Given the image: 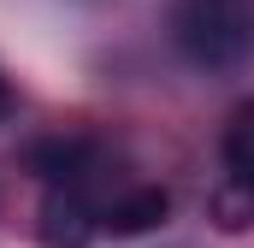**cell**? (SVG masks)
Wrapping results in <instances>:
<instances>
[{
    "mask_svg": "<svg viewBox=\"0 0 254 248\" xmlns=\"http://www.w3.org/2000/svg\"><path fill=\"white\" fill-rule=\"evenodd\" d=\"M172 36L195 65L231 71L254 54V0H172Z\"/></svg>",
    "mask_w": 254,
    "mask_h": 248,
    "instance_id": "cell-1",
    "label": "cell"
},
{
    "mask_svg": "<svg viewBox=\"0 0 254 248\" xmlns=\"http://www.w3.org/2000/svg\"><path fill=\"white\" fill-rule=\"evenodd\" d=\"M225 178L254 195V101H243L225 124Z\"/></svg>",
    "mask_w": 254,
    "mask_h": 248,
    "instance_id": "cell-2",
    "label": "cell"
},
{
    "mask_svg": "<svg viewBox=\"0 0 254 248\" xmlns=\"http://www.w3.org/2000/svg\"><path fill=\"white\" fill-rule=\"evenodd\" d=\"M12 119V83H6V77H0V124Z\"/></svg>",
    "mask_w": 254,
    "mask_h": 248,
    "instance_id": "cell-3",
    "label": "cell"
}]
</instances>
